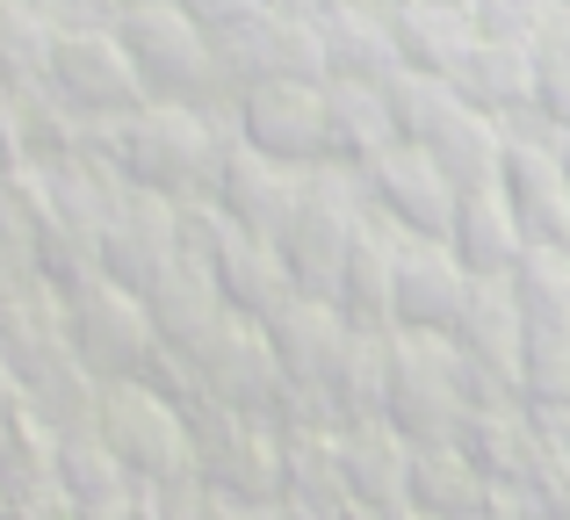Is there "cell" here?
<instances>
[{"label":"cell","mask_w":570,"mask_h":520,"mask_svg":"<svg viewBox=\"0 0 570 520\" xmlns=\"http://www.w3.org/2000/svg\"><path fill=\"white\" fill-rule=\"evenodd\" d=\"M209 261H217L224 304L253 311V318H275L296 296V275H289V261H282V246L261 239V232H246V225H224L217 246H209Z\"/></svg>","instance_id":"9a60e30c"},{"label":"cell","mask_w":570,"mask_h":520,"mask_svg":"<svg viewBox=\"0 0 570 520\" xmlns=\"http://www.w3.org/2000/svg\"><path fill=\"white\" fill-rule=\"evenodd\" d=\"M549 14H557V0H476V29L505 43H534Z\"/></svg>","instance_id":"4316f807"},{"label":"cell","mask_w":570,"mask_h":520,"mask_svg":"<svg viewBox=\"0 0 570 520\" xmlns=\"http://www.w3.org/2000/svg\"><path fill=\"white\" fill-rule=\"evenodd\" d=\"M455 87H462V101H476V109L499 116V124H513V116H534V43L476 37V51L462 58Z\"/></svg>","instance_id":"d6986e66"},{"label":"cell","mask_w":570,"mask_h":520,"mask_svg":"<svg viewBox=\"0 0 570 520\" xmlns=\"http://www.w3.org/2000/svg\"><path fill=\"white\" fill-rule=\"evenodd\" d=\"M124 159L145 188H188L203 174L224 167V145L203 130V116L188 101H159V109H138L124 130Z\"/></svg>","instance_id":"52a82bcc"},{"label":"cell","mask_w":570,"mask_h":520,"mask_svg":"<svg viewBox=\"0 0 570 520\" xmlns=\"http://www.w3.org/2000/svg\"><path fill=\"white\" fill-rule=\"evenodd\" d=\"M534 116L549 130H570V0H557L534 37Z\"/></svg>","instance_id":"cb8c5ba5"},{"label":"cell","mask_w":570,"mask_h":520,"mask_svg":"<svg viewBox=\"0 0 570 520\" xmlns=\"http://www.w3.org/2000/svg\"><path fill=\"white\" fill-rule=\"evenodd\" d=\"M174 8H181V14H195V22H203L209 37H224V29H238L253 8H261V0H174Z\"/></svg>","instance_id":"f546056e"},{"label":"cell","mask_w":570,"mask_h":520,"mask_svg":"<svg viewBox=\"0 0 570 520\" xmlns=\"http://www.w3.org/2000/svg\"><path fill=\"white\" fill-rule=\"evenodd\" d=\"M354 478H362L368 499H390L404 478H412V463L397 455V441H390V434H362V449H354Z\"/></svg>","instance_id":"83f0119b"},{"label":"cell","mask_w":570,"mask_h":520,"mask_svg":"<svg viewBox=\"0 0 570 520\" xmlns=\"http://www.w3.org/2000/svg\"><path fill=\"white\" fill-rule=\"evenodd\" d=\"M383 405H390V420H397L404 434H419V441H441L448 426L470 412L462 405V369H455L448 333H412V325H404V340H390Z\"/></svg>","instance_id":"277c9868"},{"label":"cell","mask_w":570,"mask_h":520,"mask_svg":"<svg viewBox=\"0 0 570 520\" xmlns=\"http://www.w3.org/2000/svg\"><path fill=\"white\" fill-rule=\"evenodd\" d=\"M362 188H368V210L390 217L397 232H412V239H448L455 181L441 174V159H433L426 145H412V138L383 145V153L362 167Z\"/></svg>","instance_id":"8992f818"},{"label":"cell","mask_w":570,"mask_h":520,"mask_svg":"<svg viewBox=\"0 0 570 520\" xmlns=\"http://www.w3.org/2000/svg\"><path fill=\"white\" fill-rule=\"evenodd\" d=\"M238 130H246V145L289 159V167L333 159L325 80H253V87H238Z\"/></svg>","instance_id":"5b68a950"},{"label":"cell","mask_w":570,"mask_h":520,"mask_svg":"<svg viewBox=\"0 0 570 520\" xmlns=\"http://www.w3.org/2000/svg\"><path fill=\"white\" fill-rule=\"evenodd\" d=\"M441 8H476V0H441Z\"/></svg>","instance_id":"1f68e13d"},{"label":"cell","mask_w":570,"mask_h":520,"mask_svg":"<svg viewBox=\"0 0 570 520\" xmlns=\"http://www.w3.org/2000/svg\"><path fill=\"white\" fill-rule=\"evenodd\" d=\"M209 43H217L224 80H238V87L325 80V29H318V8H304V0H261L238 29H224Z\"/></svg>","instance_id":"7a4b0ae2"},{"label":"cell","mask_w":570,"mask_h":520,"mask_svg":"<svg viewBox=\"0 0 570 520\" xmlns=\"http://www.w3.org/2000/svg\"><path fill=\"white\" fill-rule=\"evenodd\" d=\"M412 478H419V492H426L433 507H462V499H470V478H476V470L462 463V455H441V449H433L426 463L412 470Z\"/></svg>","instance_id":"f1b7e54d"},{"label":"cell","mask_w":570,"mask_h":520,"mask_svg":"<svg viewBox=\"0 0 570 520\" xmlns=\"http://www.w3.org/2000/svg\"><path fill=\"white\" fill-rule=\"evenodd\" d=\"M116 441H124L138 463H181V426L159 398H124L116 405Z\"/></svg>","instance_id":"d4e9b609"},{"label":"cell","mask_w":570,"mask_h":520,"mask_svg":"<svg viewBox=\"0 0 570 520\" xmlns=\"http://www.w3.org/2000/svg\"><path fill=\"white\" fill-rule=\"evenodd\" d=\"M448 347H455V362H470L491 391L520 376V354H528V311L513 304L505 275H476L470 282L455 325H448Z\"/></svg>","instance_id":"ba28073f"},{"label":"cell","mask_w":570,"mask_h":520,"mask_svg":"<svg viewBox=\"0 0 570 520\" xmlns=\"http://www.w3.org/2000/svg\"><path fill=\"white\" fill-rule=\"evenodd\" d=\"M448 246H455V261L470 267V275H505V267L520 261V246H528V225H520V210L505 203V188H462L455 196V217H448Z\"/></svg>","instance_id":"2e32d148"},{"label":"cell","mask_w":570,"mask_h":520,"mask_svg":"<svg viewBox=\"0 0 570 520\" xmlns=\"http://www.w3.org/2000/svg\"><path fill=\"white\" fill-rule=\"evenodd\" d=\"M520 383L549 405H570V325L528 318V354H520Z\"/></svg>","instance_id":"484cf974"},{"label":"cell","mask_w":570,"mask_h":520,"mask_svg":"<svg viewBox=\"0 0 570 520\" xmlns=\"http://www.w3.org/2000/svg\"><path fill=\"white\" fill-rule=\"evenodd\" d=\"M470 282L476 275L455 261L448 239H412V232H404V246H397V325H412V333H448L462 296H470Z\"/></svg>","instance_id":"8fae6325"},{"label":"cell","mask_w":570,"mask_h":520,"mask_svg":"<svg viewBox=\"0 0 570 520\" xmlns=\"http://www.w3.org/2000/svg\"><path fill=\"white\" fill-rule=\"evenodd\" d=\"M505 203L520 210L528 239H563L570 246V181L557 159V130H513L505 124V167H499Z\"/></svg>","instance_id":"9c48e42d"},{"label":"cell","mask_w":570,"mask_h":520,"mask_svg":"<svg viewBox=\"0 0 570 520\" xmlns=\"http://www.w3.org/2000/svg\"><path fill=\"white\" fill-rule=\"evenodd\" d=\"M505 290L528 318L542 325H570V246L563 239H528L520 261L505 267Z\"/></svg>","instance_id":"7402d4cb"},{"label":"cell","mask_w":570,"mask_h":520,"mask_svg":"<svg viewBox=\"0 0 570 520\" xmlns=\"http://www.w3.org/2000/svg\"><path fill=\"white\" fill-rule=\"evenodd\" d=\"M58 80L72 87V101H87V109H130L138 101V66H130L124 37H101V29H80V37H66L51 51Z\"/></svg>","instance_id":"ffe728a7"},{"label":"cell","mask_w":570,"mask_h":520,"mask_svg":"<svg viewBox=\"0 0 570 520\" xmlns=\"http://www.w3.org/2000/svg\"><path fill=\"white\" fill-rule=\"evenodd\" d=\"M383 101H390V124H397V138H426L433 124H441L448 109L462 101V87L448 80V72H419V66H397L383 80Z\"/></svg>","instance_id":"603a6c76"},{"label":"cell","mask_w":570,"mask_h":520,"mask_svg":"<svg viewBox=\"0 0 570 520\" xmlns=\"http://www.w3.org/2000/svg\"><path fill=\"white\" fill-rule=\"evenodd\" d=\"M318 29H325V72H340V80H390L404 66L390 0H318Z\"/></svg>","instance_id":"5bb4252c"},{"label":"cell","mask_w":570,"mask_h":520,"mask_svg":"<svg viewBox=\"0 0 570 520\" xmlns=\"http://www.w3.org/2000/svg\"><path fill=\"white\" fill-rule=\"evenodd\" d=\"M124 51H130V66H138V80L159 87V95H174V101L209 95V87L224 80L209 29L195 22V14H181L174 0H138V8L124 14Z\"/></svg>","instance_id":"3957f363"},{"label":"cell","mask_w":570,"mask_h":520,"mask_svg":"<svg viewBox=\"0 0 570 520\" xmlns=\"http://www.w3.org/2000/svg\"><path fill=\"white\" fill-rule=\"evenodd\" d=\"M390 29H397V58L419 72H448L455 80L462 58L476 51V8H441V0H390Z\"/></svg>","instance_id":"e0dca14e"},{"label":"cell","mask_w":570,"mask_h":520,"mask_svg":"<svg viewBox=\"0 0 570 520\" xmlns=\"http://www.w3.org/2000/svg\"><path fill=\"white\" fill-rule=\"evenodd\" d=\"M368 225V188H362V167L347 159H318L304 174V203H296L289 232H282V261H289L296 290L311 296H333L340 290V267H347V246L354 232Z\"/></svg>","instance_id":"6da1fadb"},{"label":"cell","mask_w":570,"mask_h":520,"mask_svg":"<svg viewBox=\"0 0 570 520\" xmlns=\"http://www.w3.org/2000/svg\"><path fill=\"white\" fill-rule=\"evenodd\" d=\"M557 159H563V181H570V130H557Z\"/></svg>","instance_id":"4dcf8cb0"},{"label":"cell","mask_w":570,"mask_h":520,"mask_svg":"<svg viewBox=\"0 0 570 520\" xmlns=\"http://www.w3.org/2000/svg\"><path fill=\"white\" fill-rule=\"evenodd\" d=\"M397 246H404V232L376 210H368V225L354 232V246H347V267H340L333 296L362 333H390V325H397Z\"/></svg>","instance_id":"4fadbf2b"},{"label":"cell","mask_w":570,"mask_h":520,"mask_svg":"<svg viewBox=\"0 0 570 520\" xmlns=\"http://www.w3.org/2000/svg\"><path fill=\"white\" fill-rule=\"evenodd\" d=\"M304 174L311 167H289V159L261 153V145H232L224 167H217V196L232 210V225L261 232V239H282L296 203H304Z\"/></svg>","instance_id":"30bf717a"},{"label":"cell","mask_w":570,"mask_h":520,"mask_svg":"<svg viewBox=\"0 0 570 520\" xmlns=\"http://www.w3.org/2000/svg\"><path fill=\"white\" fill-rule=\"evenodd\" d=\"M325 124H333V159H347V167H368L383 145H397L383 80H340V72H325Z\"/></svg>","instance_id":"44dd1931"},{"label":"cell","mask_w":570,"mask_h":520,"mask_svg":"<svg viewBox=\"0 0 570 520\" xmlns=\"http://www.w3.org/2000/svg\"><path fill=\"white\" fill-rule=\"evenodd\" d=\"M347 340H354V318L333 304V296H311V290H296L289 304L267 318V347H275V362L289 369V376H304V383H333Z\"/></svg>","instance_id":"7c38bea8"},{"label":"cell","mask_w":570,"mask_h":520,"mask_svg":"<svg viewBox=\"0 0 570 520\" xmlns=\"http://www.w3.org/2000/svg\"><path fill=\"white\" fill-rule=\"evenodd\" d=\"M419 145L441 159V174L455 181V196H462V188H491V181H499V167H505V124H499V116H484L476 101H455V109H448Z\"/></svg>","instance_id":"ac0fdd59"}]
</instances>
